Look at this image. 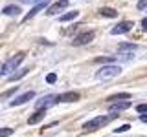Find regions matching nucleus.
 Instances as JSON below:
<instances>
[{
  "instance_id": "obj_1",
  "label": "nucleus",
  "mask_w": 147,
  "mask_h": 137,
  "mask_svg": "<svg viewBox=\"0 0 147 137\" xmlns=\"http://www.w3.org/2000/svg\"><path fill=\"white\" fill-rule=\"evenodd\" d=\"M26 53L24 51H18L17 55H13V57H9L6 62L0 66V77H6V75H11L13 71L18 68V64H20L22 61H24Z\"/></svg>"
},
{
  "instance_id": "obj_2",
  "label": "nucleus",
  "mask_w": 147,
  "mask_h": 137,
  "mask_svg": "<svg viewBox=\"0 0 147 137\" xmlns=\"http://www.w3.org/2000/svg\"><path fill=\"white\" fill-rule=\"evenodd\" d=\"M119 113H110V115H98L94 119H90V121H86L85 124H83V128H85L86 132H96L99 130V128H103L105 124H109L110 121H112L114 117H118Z\"/></svg>"
},
{
  "instance_id": "obj_3",
  "label": "nucleus",
  "mask_w": 147,
  "mask_h": 137,
  "mask_svg": "<svg viewBox=\"0 0 147 137\" xmlns=\"http://www.w3.org/2000/svg\"><path fill=\"white\" fill-rule=\"evenodd\" d=\"M119 73H121V68H119L118 64H107V66H103L101 70H98L96 79H98V80H109V79L118 77Z\"/></svg>"
},
{
  "instance_id": "obj_4",
  "label": "nucleus",
  "mask_w": 147,
  "mask_h": 137,
  "mask_svg": "<svg viewBox=\"0 0 147 137\" xmlns=\"http://www.w3.org/2000/svg\"><path fill=\"white\" fill-rule=\"evenodd\" d=\"M94 37H96V33L94 31H83V33H79L77 37H74V40L72 42L76 44V46H83V44H88V42H92L94 40Z\"/></svg>"
},
{
  "instance_id": "obj_5",
  "label": "nucleus",
  "mask_w": 147,
  "mask_h": 137,
  "mask_svg": "<svg viewBox=\"0 0 147 137\" xmlns=\"http://www.w3.org/2000/svg\"><path fill=\"white\" fill-rule=\"evenodd\" d=\"M81 99V95L77 91H66V93H61L55 97V102H77Z\"/></svg>"
},
{
  "instance_id": "obj_6",
  "label": "nucleus",
  "mask_w": 147,
  "mask_h": 137,
  "mask_svg": "<svg viewBox=\"0 0 147 137\" xmlns=\"http://www.w3.org/2000/svg\"><path fill=\"white\" fill-rule=\"evenodd\" d=\"M131 27H132V22L123 20V22H119L118 26H114L112 29H110V33H112V35H123V33H129Z\"/></svg>"
},
{
  "instance_id": "obj_7",
  "label": "nucleus",
  "mask_w": 147,
  "mask_h": 137,
  "mask_svg": "<svg viewBox=\"0 0 147 137\" xmlns=\"http://www.w3.org/2000/svg\"><path fill=\"white\" fill-rule=\"evenodd\" d=\"M35 97V91H26V93H22V95H18L17 99H13L11 102H9V106H20V104H26L30 99H33Z\"/></svg>"
},
{
  "instance_id": "obj_8",
  "label": "nucleus",
  "mask_w": 147,
  "mask_h": 137,
  "mask_svg": "<svg viewBox=\"0 0 147 137\" xmlns=\"http://www.w3.org/2000/svg\"><path fill=\"white\" fill-rule=\"evenodd\" d=\"M48 0H42V2H39V4H35V7L33 9H31V11L30 13H28V15H24V18H22V20H24V22H28V20H30V18H33L35 15H37V13H39V11H42V9H46V7H48Z\"/></svg>"
},
{
  "instance_id": "obj_9",
  "label": "nucleus",
  "mask_w": 147,
  "mask_h": 137,
  "mask_svg": "<svg viewBox=\"0 0 147 137\" xmlns=\"http://www.w3.org/2000/svg\"><path fill=\"white\" fill-rule=\"evenodd\" d=\"M127 108H131V102H129V100H119V102L109 104V112L110 113H119V112H123V110H127Z\"/></svg>"
},
{
  "instance_id": "obj_10",
  "label": "nucleus",
  "mask_w": 147,
  "mask_h": 137,
  "mask_svg": "<svg viewBox=\"0 0 147 137\" xmlns=\"http://www.w3.org/2000/svg\"><path fill=\"white\" fill-rule=\"evenodd\" d=\"M68 2H70V0H59V2H55V4H52V6H48V15L52 17V15H57L59 11H61V9H64L68 6Z\"/></svg>"
},
{
  "instance_id": "obj_11",
  "label": "nucleus",
  "mask_w": 147,
  "mask_h": 137,
  "mask_svg": "<svg viewBox=\"0 0 147 137\" xmlns=\"http://www.w3.org/2000/svg\"><path fill=\"white\" fill-rule=\"evenodd\" d=\"M53 102H55V97H53V95H46V97H42L40 100H37V102H35V108L37 110H46L48 106H52Z\"/></svg>"
},
{
  "instance_id": "obj_12",
  "label": "nucleus",
  "mask_w": 147,
  "mask_h": 137,
  "mask_svg": "<svg viewBox=\"0 0 147 137\" xmlns=\"http://www.w3.org/2000/svg\"><path fill=\"white\" fill-rule=\"evenodd\" d=\"M46 115V110H37L35 113H31L30 117H28V124H37V122H40Z\"/></svg>"
},
{
  "instance_id": "obj_13",
  "label": "nucleus",
  "mask_w": 147,
  "mask_h": 137,
  "mask_svg": "<svg viewBox=\"0 0 147 137\" xmlns=\"http://www.w3.org/2000/svg\"><path fill=\"white\" fill-rule=\"evenodd\" d=\"M28 71H30V68H20V70H18V71H13L11 75L7 77V80H9V82H15V80H20V79H22V77L26 75Z\"/></svg>"
},
{
  "instance_id": "obj_14",
  "label": "nucleus",
  "mask_w": 147,
  "mask_h": 137,
  "mask_svg": "<svg viewBox=\"0 0 147 137\" xmlns=\"http://www.w3.org/2000/svg\"><path fill=\"white\" fill-rule=\"evenodd\" d=\"M127 99H131V93H116V95H110V97H107V104L119 102V100H127Z\"/></svg>"
},
{
  "instance_id": "obj_15",
  "label": "nucleus",
  "mask_w": 147,
  "mask_h": 137,
  "mask_svg": "<svg viewBox=\"0 0 147 137\" xmlns=\"http://www.w3.org/2000/svg\"><path fill=\"white\" fill-rule=\"evenodd\" d=\"M99 15L101 17H107V18H116L118 17V11L112 7H101L99 9Z\"/></svg>"
},
{
  "instance_id": "obj_16",
  "label": "nucleus",
  "mask_w": 147,
  "mask_h": 137,
  "mask_svg": "<svg viewBox=\"0 0 147 137\" xmlns=\"http://www.w3.org/2000/svg\"><path fill=\"white\" fill-rule=\"evenodd\" d=\"M2 13H4V15H7V17H15V15L20 13V7L15 6V4H11V6H6V7H4Z\"/></svg>"
},
{
  "instance_id": "obj_17",
  "label": "nucleus",
  "mask_w": 147,
  "mask_h": 137,
  "mask_svg": "<svg viewBox=\"0 0 147 137\" xmlns=\"http://www.w3.org/2000/svg\"><path fill=\"white\" fill-rule=\"evenodd\" d=\"M77 17H79V11H68V13H64V15L59 17V22H70Z\"/></svg>"
},
{
  "instance_id": "obj_18",
  "label": "nucleus",
  "mask_w": 147,
  "mask_h": 137,
  "mask_svg": "<svg viewBox=\"0 0 147 137\" xmlns=\"http://www.w3.org/2000/svg\"><path fill=\"white\" fill-rule=\"evenodd\" d=\"M17 90H18V86H13V88L6 90L4 93H0V99H7V97H11V95H15V93H17Z\"/></svg>"
},
{
  "instance_id": "obj_19",
  "label": "nucleus",
  "mask_w": 147,
  "mask_h": 137,
  "mask_svg": "<svg viewBox=\"0 0 147 137\" xmlns=\"http://www.w3.org/2000/svg\"><path fill=\"white\" fill-rule=\"evenodd\" d=\"M119 51H136V44H119Z\"/></svg>"
},
{
  "instance_id": "obj_20",
  "label": "nucleus",
  "mask_w": 147,
  "mask_h": 137,
  "mask_svg": "<svg viewBox=\"0 0 147 137\" xmlns=\"http://www.w3.org/2000/svg\"><path fill=\"white\" fill-rule=\"evenodd\" d=\"M94 62L96 64H110V62H112V59H109V57H98V59H94Z\"/></svg>"
},
{
  "instance_id": "obj_21",
  "label": "nucleus",
  "mask_w": 147,
  "mask_h": 137,
  "mask_svg": "<svg viewBox=\"0 0 147 137\" xmlns=\"http://www.w3.org/2000/svg\"><path fill=\"white\" fill-rule=\"evenodd\" d=\"M13 135V128H0V137H9Z\"/></svg>"
},
{
  "instance_id": "obj_22",
  "label": "nucleus",
  "mask_w": 147,
  "mask_h": 137,
  "mask_svg": "<svg viewBox=\"0 0 147 137\" xmlns=\"http://www.w3.org/2000/svg\"><path fill=\"white\" fill-rule=\"evenodd\" d=\"M55 80H57V75H55V73H48V75H46V82H48V84H53Z\"/></svg>"
},
{
  "instance_id": "obj_23",
  "label": "nucleus",
  "mask_w": 147,
  "mask_h": 137,
  "mask_svg": "<svg viewBox=\"0 0 147 137\" xmlns=\"http://www.w3.org/2000/svg\"><path fill=\"white\" fill-rule=\"evenodd\" d=\"M136 112L142 113V115H144V113H147V104H138V106H136Z\"/></svg>"
},
{
  "instance_id": "obj_24",
  "label": "nucleus",
  "mask_w": 147,
  "mask_h": 137,
  "mask_svg": "<svg viewBox=\"0 0 147 137\" xmlns=\"http://www.w3.org/2000/svg\"><path fill=\"white\" fill-rule=\"evenodd\" d=\"M129 128H131V124H121L119 128H116V130H114V132H116V134H123V132H127Z\"/></svg>"
},
{
  "instance_id": "obj_25",
  "label": "nucleus",
  "mask_w": 147,
  "mask_h": 137,
  "mask_svg": "<svg viewBox=\"0 0 147 137\" xmlns=\"http://www.w3.org/2000/svg\"><path fill=\"white\" fill-rule=\"evenodd\" d=\"M138 9H147V0H138Z\"/></svg>"
},
{
  "instance_id": "obj_26",
  "label": "nucleus",
  "mask_w": 147,
  "mask_h": 137,
  "mask_svg": "<svg viewBox=\"0 0 147 137\" xmlns=\"http://www.w3.org/2000/svg\"><path fill=\"white\" fill-rule=\"evenodd\" d=\"M24 4H39V2H42V0H22Z\"/></svg>"
},
{
  "instance_id": "obj_27",
  "label": "nucleus",
  "mask_w": 147,
  "mask_h": 137,
  "mask_svg": "<svg viewBox=\"0 0 147 137\" xmlns=\"http://www.w3.org/2000/svg\"><path fill=\"white\" fill-rule=\"evenodd\" d=\"M142 27L147 31V18H144V20H142Z\"/></svg>"
},
{
  "instance_id": "obj_28",
  "label": "nucleus",
  "mask_w": 147,
  "mask_h": 137,
  "mask_svg": "<svg viewBox=\"0 0 147 137\" xmlns=\"http://www.w3.org/2000/svg\"><path fill=\"white\" fill-rule=\"evenodd\" d=\"M140 121H142V122H147V113H144V115H140Z\"/></svg>"
}]
</instances>
